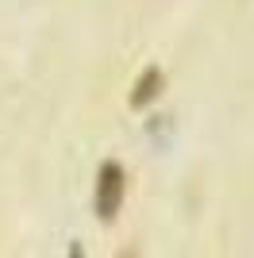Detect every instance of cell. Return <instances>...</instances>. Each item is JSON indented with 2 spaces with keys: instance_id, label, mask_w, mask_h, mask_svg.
I'll list each match as a JSON object with an SVG mask.
<instances>
[{
  "instance_id": "6da1fadb",
  "label": "cell",
  "mask_w": 254,
  "mask_h": 258,
  "mask_svg": "<svg viewBox=\"0 0 254 258\" xmlns=\"http://www.w3.org/2000/svg\"><path fill=\"white\" fill-rule=\"evenodd\" d=\"M119 197H123V170H119V162H104L100 166V185H96V212H100V220L116 216Z\"/></svg>"
},
{
  "instance_id": "7a4b0ae2",
  "label": "cell",
  "mask_w": 254,
  "mask_h": 258,
  "mask_svg": "<svg viewBox=\"0 0 254 258\" xmlns=\"http://www.w3.org/2000/svg\"><path fill=\"white\" fill-rule=\"evenodd\" d=\"M123 258H135V254H123Z\"/></svg>"
}]
</instances>
